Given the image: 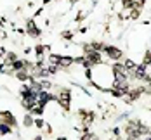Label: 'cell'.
<instances>
[{
    "mask_svg": "<svg viewBox=\"0 0 151 140\" xmlns=\"http://www.w3.org/2000/svg\"><path fill=\"white\" fill-rule=\"evenodd\" d=\"M87 78L92 87H96L101 92H109L115 83V73L113 66L109 62H101L87 69Z\"/></svg>",
    "mask_w": 151,
    "mask_h": 140,
    "instance_id": "6da1fadb",
    "label": "cell"
},
{
    "mask_svg": "<svg viewBox=\"0 0 151 140\" xmlns=\"http://www.w3.org/2000/svg\"><path fill=\"white\" fill-rule=\"evenodd\" d=\"M103 54H104L106 59H111V61H120L122 57H123V52L115 45H106L104 50H103Z\"/></svg>",
    "mask_w": 151,
    "mask_h": 140,
    "instance_id": "7a4b0ae2",
    "label": "cell"
},
{
    "mask_svg": "<svg viewBox=\"0 0 151 140\" xmlns=\"http://www.w3.org/2000/svg\"><path fill=\"white\" fill-rule=\"evenodd\" d=\"M33 124H35L33 116H31L30 112H26V114H24V118H23V126H24V128H35Z\"/></svg>",
    "mask_w": 151,
    "mask_h": 140,
    "instance_id": "3957f363",
    "label": "cell"
}]
</instances>
